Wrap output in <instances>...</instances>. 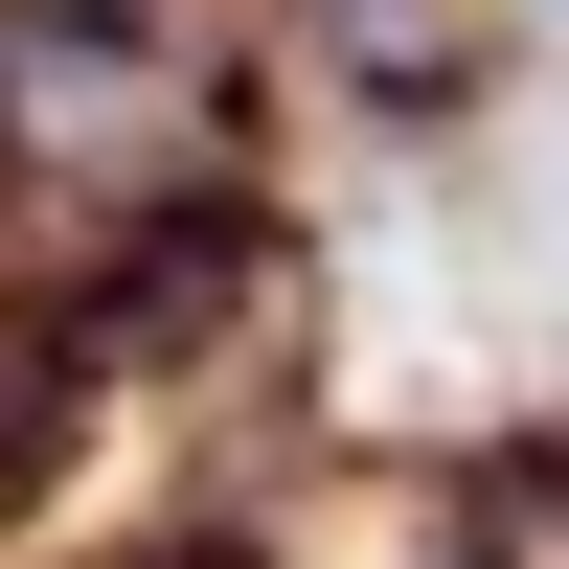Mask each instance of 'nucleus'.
Wrapping results in <instances>:
<instances>
[{
  "mask_svg": "<svg viewBox=\"0 0 569 569\" xmlns=\"http://www.w3.org/2000/svg\"><path fill=\"white\" fill-rule=\"evenodd\" d=\"M273 206L251 160V23L228 0H0V228H23V297L137 228Z\"/></svg>",
  "mask_w": 569,
  "mask_h": 569,
  "instance_id": "nucleus-1",
  "label": "nucleus"
},
{
  "mask_svg": "<svg viewBox=\"0 0 569 569\" xmlns=\"http://www.w3.org/2000/svg\"><path fill=\"white\" fill-rule=\"evenodd\" d=\"M251 46L319 69V91H365V137H433V114L501 91V0H273Z\"/></svg>",
  "mask_w": 569,
  "mask_h": 569,
  "instance_id": "nucleus-2",
  "label": "nucleus"
}]
</instances>
